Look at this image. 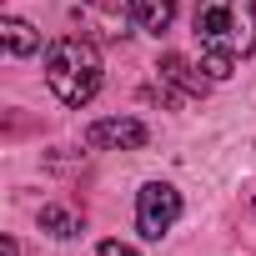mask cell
<instances>
[{"label":"cell","instance_id":"cell-1","mask_svg":"<svg viewBox=\"0 0 256 256\" xmlns=\"http://www.w3.org/2000/svg\"><path fill=\"white\" fill-rule=\"evenodd\" d=\"M191 30H196L201 66L211 70V80H226L236 60L256 50V0H196Z\"/></svg>","mask_w":256,"mask_h":256},{"label":"cell","instance_id":"cell-2","mask_svg":"<svg viewBox=\"0 0 256 256\" xmlns=\"http://www.w3.org/2000/svg\"><path fill=\"white\" fill-rule=\"evenodd\" d=\"M46 86L56 90L60 106L80 110L96 100L100 90V50L80 36H60L50 50H46Z\"/></svg>","mask_w":256,"mask_h":256},{"label":"cell","instance_id":"cell-3","mask_svg":"<svg viewBox=\"0 0 256 256\" xmlns=\"http://www.w3.org/2000/svg\"><path fill=\"white\" fill-rule=\"evenodd\" d=\"M176 216H181V191H176V186L146 181V186L136 191V231H141L146 241H161V236L176 226Z\"/></svg>","mask_w":256,"mask_h":256},{"label":"cell","instance_id":"cell-4","mask_svg":"<svg viewBox=\"0 0 256 256\" xmlns=\"http://www.w3.org/2000/svg\"><path fill=\"white\" fill-rule=\"evenodd\" d=\"M146 136L151 131L136 116H106V120H90L86 126V146L90 151H141Z\"/></svg>","mask_w":256,"mask_h":256},{"label":"cell","instance_id":"cell-5","mask_svg":"<svg viewBox=\"0 0 256 256\" xmlns=\"http://www.w3.org/2000/svg\"><path fill=\"white\" fill-rule=\"evenodd\" d=\"M176 6L181 0H126V16H131V26H141L146 36H166L171 20H176Z\"/></svg>","mask_w":256,"mask_h":256},{"label":"cell","instance_id":"cell-6","mask_svg":"<svg viewBox=\"0 0 256 256\" xmlns=\"http://www.w3.org/2000/svg\"><path fill=\"white\" fill-rule=\"evenodd\" d=\"M156 76H161V86H176L181 96H191V100H201L206 96V80L191 70V60L186 56H176V50H166L161 60H156Z\"/></svg>","mask_w":256,"mask_h":256},{"label":"cell","instance_id":"cell-7","mask_svg":"<svg viewBox=\"0 0 256 256\" xmlns=\"http://www.w3.org/2000/svg\"><path fill=\"white\" fill-rule=\"evenodd\" d=\"M0 40H6L10 56H36V50H40V30L26 26L20 16H6V20H0Z\"/></svg>","mask_w":256,"mask_h":256},{"label":"cell","instance_id":"cell-8","mask_svg":"<svg viewBox=\"0 0 256 256\" xmlns=\"http://www.w3.org/2000/svg\"><path fill=\"white\" fill-rule=\"evenodd\" d=\"M40 231H50V236L70 241V236H80V216H76V211H66V206H40Z\"/></svg>","mask_w":256,"mask_h":256},{"label":"cell","instance_id":"cell-9","mask_svg":"<svg viewBox=\"0 0 256 256\" xmlns=\"http://www.w3.org/2000/svg\"><path fill=\"white\" fill-rule=\"evenodd\" d=\"M96 256H141V251H136V246H126V241H100Z\"/></svg>","mask_w":256,"mask_h":256}]
</instances>
